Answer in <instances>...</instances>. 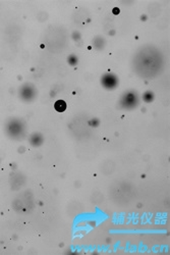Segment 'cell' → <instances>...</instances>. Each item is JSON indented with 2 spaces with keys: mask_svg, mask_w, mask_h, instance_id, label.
<instances>
[{
  "mask_svg": "<svg viewBox=\"0 0 170 255\" xmlns=\"http://www.w3.org/2000/svg\"><path fill=\"white\" fill-rule=\"evenodd\" d=\"M65 107H66V104L61 100L57 101L56 104H55V108H56L58 111H63L64 109H65Z\"/></svg>",
  "mask_w": 170,
  "mask_h": 255,
  "instance_id": "cell-1",
  "label": "cell"
}]
</instances>
